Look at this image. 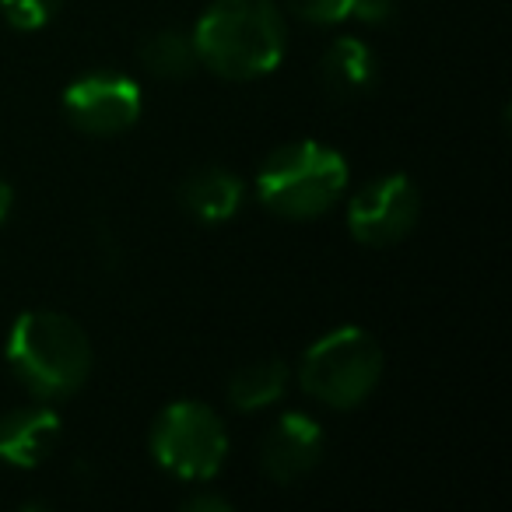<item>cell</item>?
Wrapping results in <instances>:
<instances>
[{
  "label": "cell",
  "mask_w": 512,
  "mask_h": 512,
  "mask_svg": "<svg viewBox=\"0 0 512 512\" xmlns=\"http://www.w3.org/2000/svg\"><path fill=\"white\" fill-rule=\"evenodd\" d=\"M11 200H15V193H11V186L0 179V221L8 218V211H11Z\"/></svg>",
  "instance_id": "obj_18"
},
{
  "label": "cell",
  "mask_w": 512,
  "mask_h": 512,
  "mask_svg": "<svg viewBox=\"0 0 512 512\" xmlns=\"http://www.w3.org/2000/svg\"><path fill=\"white\" fill-rule=\"evenodd\" d=\"M151 453L169 474L183 481H211L228 453L225 425L211 407L179 400L155 418Z\"/></svg>",
  "instance_id": "obj_5"
},
{
  "label": "cell",
  "mask_w": 512,
  "mask_h": 512,
  "mask_svg": "<svg viewBox=\"0 0 512 512\" xmlns=\"http://www.w3.org/2000/svg\"><path fill=\"white\" fill-rule=\"evenodd\" d=\"M179 200L197 221L218 225L228 221L242 204V183L228 169H197L183 179Z\"/></svg>",
  "instance_id": "obj_10"
},
{
  "label": "cell",
  "mask_w": 512,
  "mask_h": 512,
  "mask_svg": "<svg viewBox=\"0 0 512 512\" xmlns=\"http://www.w3.org/2000/svg\"><path fill=\"white\" fill-rule=\"evenodd\" d=\"M383 376V351L362 327L320 337L302 358V390L327 407H358Z\"/></svg>",
  "instance_id": "obj_4"
},
{
  "label": "cell",
  "mask_w": 512,
  "mask_h": 512,
  "mask_svg": "<svg viewBox=\"0 0 512 512\" xmlns=\"http://www.w3.org/2000/svg\"><path fill=\"white\" fill-rule=\"evenodd\" d=\"M323 456V428L309 414H285L260 442L264 474L278 484H292L295 477L309 474Z\"/></svg>",
  "instance_id": "obj_8"
},
{
  "label": "cell",
  "mask_w": 512,
  "mask_h": 512,
  "mask_svg": "<svg viewBox=\"0 0 512 512\" xmlns=\"http://www.w3.org/2000/svg\"><path fill=\"white\" fill-rule=\"evenodd\" d=\"M323 85L334 95H362L376 81V53L355 36H341L323 53Z\"/></svg>",
  "instance_id": "obj_11"
},
{
  "label": "cell",
  "mask_w": 512,
  "mask_h": 512,
  "mask_svg": "<svg viewBox=\"0 0 512 512\" xmlns=\"http://www.w3.org/2000/svg\"><path fill=\"white\" fill-rule=\"evenodd\" d=\"M186 509H218V512H228V509H232V505H228L225 498L200 495V498H190V502H186Z\"/></svg>",
  "instance_id": "obj_17"
},
{
  "label": "cell",
  "mask_w": 512,
  "mask_h": 512,
  "mask_svg": "<svg viewBox=\"0 0 512 512\" xmlns=\"http://www.w3.org/2000/svg\"><path fill=\"white\" fill-rule=\"evenodd\" d=\"M141 106V85L127 74H85L64 92V109L71 123L95 137H113L130 130L141 116Z\"/></svg>",
  "instance_id": "obj_7"
},
{
  "label": "cell",
  "mask_w": 512,
  "mask_h": 512,
  "mask_svg": "<svg viewBox=\"0 0 512 512\" xmlns=\"http://www.w3.org/2000/svg\"><path fill=\"white\" fill-rule=\"evenodd\" d=\"M60 439V418L50 407H22L0 418V460L11 467H36Z\"/></svg>",
  "instance_id": "obj_9"
},
{
  "label": "cell",
  "mask_w": 512,
  "mask_h": 512,
  "mask_svg": "<svg viewBox=\"0 0 512 512\" xmlns=\"http://www.w3.org/2000/svg\"><path fill=\"white\" fill-rule=\"evenodd\" d=\"M351 15L362 18V22H386L393 15V0H355L351 4Z\"/></svg>",
  "instance_id": "obj_16"
},
{
  "label": "cell",
  "mask_w": 512,
  "mask_h": 512,
  "mask_svg": "<svg viewBox=\"0 0 512 512\" xmlns=\"http://www.w3.org/2000/svg\"><path fill=\"white\" fill-rule=\"evenodd\" d=\"M8 362L36 397L60 400L85 386L92 372V344L71 316L29 309L11 327Z\"/></svg>",
  "instance_id": "obj_2"
},
{
  "label": "cell",
  "mask_w": 512,
  "mask_h": 512,
  "mask_svg": "<svg viewBox=\"0 0 512 512\" xmlns=\"http://www.w3.org/2000/svg\"><path fill=\"white\" fill-rule=\"evenodd\" d=\"M60 0H0L4 18H8L15 29H43L53 18Z\"/></svg>",
  "instance_id": "obj_14"
},
{
  "label": "cell",
  "mask_w": 512,
  "mask_h": 512,
  "mask_svg": "<svg viewBox=\"0 0 512 512\" xmlns=\"http://www.w3.org/2000/svg\"><path fill=\"white\" fill-rule=\"evenodd\" d=\"M288 386V365L281 358H260V362L246 365L235 372L228 383V400L239 411H260V407L274 404Z\"/></svg>",
  "instance_id": "obj_12"
},
{
  "label": "cell",
  "mask_w": 512,
  "mask_h": 512,
  "mask_svg": "<svg viewBox=\"0 0 512 512\" xmlns=\"http://www.w3.org/2000/svg\"><path fill=\"white\" fill-rule=\"evenodd\" d=\"M141 60L151 74H158V78H186V74L200 64L193 36L172 32V29L155 32V36L141 46Z\"/></svg>",
  "instance_id": "obj_13"
},
{
  "label": "cell",
  "mask_w": 512,
  "mask_h": 512,
  "mask_svg": "<svg viewBox=\"0 0 512 512\" xmlns=\"http://www.w3.org/2000/svg\"><path fill=\"white\" fill-rule=\"evenodd\" d=\"M348 162L320 141H295L278 148L256 176V190L271 211L285 218H316L341 200Z\"/></svg>",
  "instance_id": "obj_3"
},
{
  "label": "cell",
  "mask_w": 512,
  "mask_h": 512,
  "mask_svg": "<svg viewBox=\"0 0 512 512\" xmlns=\"http://www.w3.org/2000/svg\"><path fill=\"white\" fill-rule=\"evenodd\" d=\"M351 4L355 0H288V8L295 15L316 25H337L344 18H351Z\"/></svg>",
  "instance_id": "obj_15"
},
{
  "label": "cell",
  "mask_w": 512,
  "mask_h": 512,
  "mask_svg": "<svg viewBox=\"0 0 512 512\" xmlns=\"http://www.w3.org/2000/svg\"><path fill=\"white\" fill-rule=\"evenodd\" d=\"M193 46L221 78H264L285 57V18L274 0H214L197 22Z\"/></svg>",
  "instance_id": "obj_1"
},
{
  "label": "cell",
  "mask_w": 512,
  "mask_h": 512,
  "mask_svg": "<svg viewBox=\"0 0 512 512\" xmlns=\"http://www.w3.org/2000/svg\"><path fill=\"white\" fill-rule=\"evenodd\" d=\"M421 197L418 186L400 172L376 179L362 186L348 207V228L365 246H393L407 239L411 228L418 225Z\"/></svg>",
  "instance_id": "obj_6"
}]
</instances>
